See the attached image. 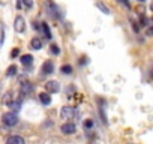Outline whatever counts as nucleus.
<instances>
[{
    "instance_id": "nucleus-1",
    "label": "nucleus",
    "mask_w": 153,
    "mask_h": 144,
    "mask_svg": "<svg viewBox=\"0 0 153 144\" xmlns=\"http://www.w3.org/2000/svg\"><path fill=\"white\" fill-rule=\"evenodd\" d=\"M2 120H3V123L6 126H15L18 123V117L15 113H5L2 116Z\"/></svg>"
},
{
    "instance_id": "nucleus-2",
    "label": "nucleus",
    "mask_w": 153,
    "mask_h": 144,
    "mask_svg": "<svg viewBox=\"0 0 153 144\" xmlns=\"http://www.w3.org/2000/svg\"><path fill=\"white\" fill-rule=\"evenodd\" d=\"M74 114H75V110L72 107H63L62 113H60V116H62L63 120H71L74 117Z\"/></svg>"
},
{
    "instance_id": "nucleus-3",
    "label": "nucleus",
    "mask_w": 153,
    "mask_h": 144,
    "mask_svg": "<svg viewBox=\"0 0 153 144\" xmlns=\"http://www.w3.org/2000/svg\"><path fill=\"white\" fill-rule=\"evenodd\" d=\"M60 131L65 134V135H72V134H75V125L74 123H63L62 125V128H60Z\"/></svg>"
},
{
    "instance_id": "nucleus-4",
    "label": "nucleus",
    "mask_w": 153,
    "mask_h": 144,
    "mask_svg": "<svg viewBox=\"0 0 153 144\" xmlns=\"http://www.w3.org/2000/svg\"><path fill=\"white\" fill-rule=\"evenodd\" d=\"M45 89L48 90V93H57V92L60 90V84H59V81L51 80V81H48V83L45 84Z\"/></svg>"
},
{
    "instance_id": "nucleus-5",
    "label": "nucleus",
    "mask_w": 153,
    "mask_h": 144,
    "mask_svg": "<svg viewBox=\"0 0 153 144\" xmlns=\"http://www.w3.org/2000/svg\"><path fill=\"white\" fill-rule=\"evenodd\" d=\"M14 29H15V32H18V33H23V32H24V18H23V17H17V18H15Z\"/></svg>"
},
{
    "instance_id": "nucleus-6",
    "label": "nucleus",
    "mask_w": 153,
    "mask_h": 144,
    "mask_svg": "<svg viewBox=\"0 0 153 144\" xmlns=\"http://www.w3.org/2000/svg\"><path fill=\"white\" fill-rule=\"evenodd\" d=\"M54 72V65H53V62H45L42 65V74L44 75H48V74H53Z\"/></svg>"
},
{
    "instance_id": "nucleus-7",
    "label": "nucleus",
    "mask_w": 153,
    "mask_h": 144,
    "mask_svg": "<svg viewBox=\"0 0 153 144\" xmlns=\"http://www.w3.org/2000/svg\"><path fill=\"white\" fill-rule=\"evenodd\" d=\"M8 144H24V138H21V137H17V135H12L6 140Z\"/></svg>"
},
{
    "instance_id": "nucleus-8",
    "label": "nucleus",
    "mask_w": 153,
    "mask_h": 144,
    "mask_svg": "<svg viewBox=\"0 0 153 144\" xmlns=\"http://www.w3.org/2000/svg\"><path fill=\"white\" fill-rule=\"evenodd\" d=\"M32 90H33V84H30L27 81L21 84V95H29Z\"/></svg>"
},
{
    "instance_id": "nucleus-9",
    "label": "nucleus",
    "mask_w": 153,
    "mask_h": 144,
    "mask_svg": "<svg viewBox=\"0 0 153 144\" xmlns=\"http://www.w3.org/2000/svg\"><path fill=\"white\" fill-rule=\"evenodd\" d=\"M30 47L33 48V50H41V48H42V42H41V39H39V38H33L32 42H30Z\"/></svg>"
},
{
    "instance_id": "nucleus-10",
    "label": "nucleus",
    "mask_w": 153,
    "mask_h": 144,
    "mask_svg": "<svg viewBox=\"0 0 153 144\" xmlns=\"http://www.w3.org/2000/svg\"><path fill=\"white\" fill-rule=\"evenodd\" d=\"M39 99H41L42 104H45V105L51 104V98H50L48 93H41V95H39Z\"/></svg>"
},
{
    "instance_id": "nucleus-11",
    "label": "nucleus",
    "mask_w": 153,
    "mask_h": 144,
    "mask_svg": "<svg viewBox=\"0 0 153 144\" xmlns=\"http://www.w3.org/2000/svg\"><path fill=\"white\" fill-rule=\"evenodd\" d=\"M33 62V57L30 56V54H24V56H21V63H23V65H30Z\"/></svg>"
},
{
    "instance_id": "nucleus-12",
    "label": "nucleus",
    "mask_w": 153,
    "mask_h": 144,
    "mask_svg": "<svg viewBox=\"0 0 153 144\" xmlns=\"http://www.w3.org/2000/svg\"><path fill=\"white\" fill-rule=\"evenodd\" d=\"M42 30H44V33H45V38H47V39H51V38H53V35H51V32H50V27L47 26L45 23L42 24Z\"/></svg>"
},
{
    "instance_id": "nucleus-13",
    "label": "nucleus",
    "mask_w": 153,
    "mask_h": 144,
    "mask_svg": "<svg viewBox=\"0 0 153 144\" xmlns=\"http://www.w3.org/2000/svg\"><path fill=\"white\" fill-rule=\"evenodd\" d=\"M17 74V66L15 65H11L9 68H8V71H6V75L8 77H14Z\"/></svg>"
},
{
    "instance_id": "nucleus-14",
    "label": "nucleus",
    "mask_w": 153,
    "mask_h": 144,
    "mask_svg": "<svg viewBox=\"0 0 153 144\" xmlns=\"http://www.w3.org/2000/svg\"><path fill=\"white\" fill-rule=\"evenodd\" d=\"M60 71L63 72V74H71V72H72V66L71 65H63L60 68Z\"/></svg>"
},
{
    "instance_id": "nucleus-15",
    "label": "nucleus",
    "mask_w": 153,
    "mask_h": 144,
    "mask_svg": "<svg viewBox=\"0 0 153 144\" xmlns=\"http://www.w3.org/2000/svg\"><path fill=\"white\" fill-rule=\"evenodd\" d=\"M51 53H53V54H60V47L56 45V44H53V45H51Z\"/></svg>"
},
{
    "instance_id": "nucleus-16",
    "label": "nucleus",
    "mask_w": 153,
    "mask_h": 144,
    "mask_svg": "<svg viewBox=\"0 0 153 144\" xmlns=\"http://www.w3.org/2000/svg\"><path fill=\"white\" fill-rule=\"evenodd\" d=\"M20 107H21V102H20V101H17V102L11 104V108H12L14 111H18V110H20Z\"/></svg>"
},
{
    "instance_id": "nucleus-17",
    "label": "nucleus",
    "mask_w": 153,
    "mask_h": 144,
    "mask_svg": "<svg viewBox=\"0 0 153 144\" xmlns=\"http://www.w3.org/2000/svg\"><path fill=\"white\" fill-rule=\"evenodd\" d=\"M21 2H23V5H24L26 8H29V9L33 6V0H21Z\"/></svg>"
},
{
    "instance_id": "nucleus-18",
    "label": "nucleus",
    "mask_w": 153,
    "mask_h": 144,
    "mask_svg": "<svg viewBox=\"0 0 153 144\" xmlns=\"http://www.w3.org/2000/svg\"><path fill=\"white\" fill-rule=\"evenodd\" d=\"M98 8H99V9H101L104 14H110V9H108L107 6H104L102 3H98Z\"/></svg>"
},
{
    "instance_id": "nucleus-19",
    "label": "nucleus",
    "mask_w": 153,
    "mask_h": 144,
    "mask_svg": "<svg viewBox=\"0 0 153 144\" xmlns=\"http://www.w3.org/2000/svg\"><path fill=\"white\" fill-rule=\"evenodd\" d=\"M18 53H20V50H18V48H15V50H12L11 56H12V57H17V56H18Z\"/></svg>"
},
{
    "instance_id": "nucleus-20",
    "label": "nucleus",
    "mask_w": 153,
    "mask_h": 144,
    "mask_svg": "<svg viewBox=\"0 0 153 144\" xmlns=\"http://www.w3.org/2000/svg\"><path fill=\"white\" fill-rule=\"evenodd\" d=\"M146 35H147V36H153V26H152L150 29H147V32H146Z\"/></svg>"
},
{
    "instance_id": "nucleus-21",
    "label": "nucleus",
    "mask_w": 153,
    "mask_h": 144,
    "mask_svg": "<svg viewBox=\"0 0 153 144\" xmlns=\"http://www.w3.org/2000/svg\"><path fill=\"white\" fill-rule=\"evenodd\" d=\"M84 125H86V128H92V126H93V122H92V120H87Z\"/></svg>"
},
{
    "instance_id": "nucleus-22",
    "label": "nucleus",
    "mask_w": 153,
    "mask_h": 144,
    "mask_svg": "<svg viewBox=\"0 0 153 144\" xmlns=\"http://www.w3.org/2000/svg\"><path fill=\"white\" fill-rule=\"evenodd\" d=\"M150 9H152V11H153V2H152V5H150Z\"/></svg>"
},
{
    "instance_id": "nucleus-23",
    "label": "nucleus",
    "mask_w": 153,
    "mask_h": 144,
    "mask_svg": "<svg viewBox=\"0 0 153 144\" xmlns=\"http://www.w3.org/2000/svg\"><path fill=\"white\" fill-rule=\"evenodd\" d=\"M138 2H141V3H143V2H146V0H138Z\"/></svg>"
}]
</instances>
